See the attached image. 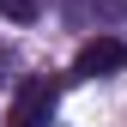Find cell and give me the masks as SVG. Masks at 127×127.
I'll use <instances>...</instances> for the list:
<instances>
[{"label":"cell","instance_id":"3957f363","mask_svg":"<svg viewBox=\"0 0 127 127\" xmlns=\"http://www.w3.org/2000/svg\"><path fill=\"white\" fill-rule=\"evenodd\" d=\"M36 0H0V18H12V24H36Z\"/></svg>","mask_w":127,"mask_h":127},{"label":"cell","instance_id":"277c9868","mask_svg":"<svg viewBox=\"0 0 127 127\" xmlns=\"http://www.w3.org/2000/svg\"><path fill=\"white\" fill-rule=\"evenodd\" d=\"M91 6H97L103 24H121V18H127V0H91Z\"/></svg>","mask_w":127,"mask_h":127},{"label":"cell","instance_id":"6da1fadb","mask_svg":"<svg viewBox=\"0 0 127 127\" xmlns=\"http://www.w3.org/2000/svg\"><path fill=\"white\" fill-rule=\"evenodd\" d=\"M127 67V42L121 36H91L85 49L73 55V79H109Z\"/></svg>","mask_w":127,"mask_h":127},{"label":"cell","instance_id":"7a4b0ae2","mask_svg":"<svg viewBox=\"0 0 127 127\" xmlns=\"http://www.w3.org/2000/svg\"><path fill=\"white\" fill-rule=\"evenodd\" d=\"M55 91H61L55 79H24L12 109H6V127H42V115L55 109Z\"/></svg>","mask_w":127,"mask_h":127}]
</instances>
